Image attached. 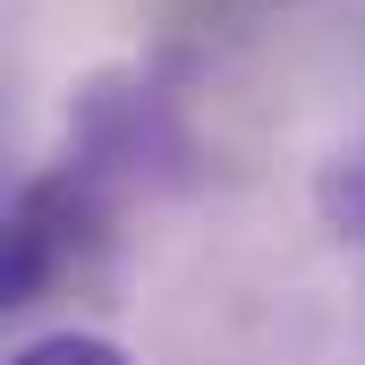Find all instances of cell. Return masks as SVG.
Listing matches in <instances>:
<instances>
[{"mask_svg":"<svg viewBox=\"0 0 365 365\" xmlns=\"http://www.w3.org/2000/svg\"><path fill=\"white\" fill-rule=\"evenodd\" d=\"M314 212H323L349 247H365V136H349V145L314 170Z\"/></svg>","mask_w":365,"mask_h":365,"instance_id":"obj_1","label":"cell"},{"mask_svg":"<svg viewBox=\"0 0 365 365\" xmlns=\"http://www.w3.org/2000/svg\"><path fill=\"white\" fill-rule=\"evenodd\" d=\"M9 365H136L119 340H102V331H43V340H26Z\"/></svg>","mask_w":365,"mask_h":365,"instance_id":"obj_2","label":"cell"}]
</instances>
